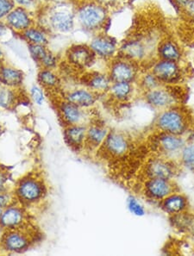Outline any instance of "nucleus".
<instances>
[{"label": "nucleus", "mask_w": 194, "mask_h": 256, "mask_svg": "<svg viewBox=\"0 0 194 256\" xmlns=\"http://www.w3.org/2000/svg\"><path fill=\"white\" fill-rule=\"evenodd\" d=\"M172 228L182 234L194 236V213L189 210L169 216Z\"/></svg>", "instance_id": "obj_17"}, {"label": "nucleus", "mask_w": 194, "mask_h": 256, "mask_svg": "<svg viewBox=\"0 0 194 256\" xmlns=\"http://www.w3.org/2000/svg\"><path fill=\"white\" fill-rule=\"evenodd\" d=\"M10 202V197L8 195H0V207L6 206Z\"/></svg>", "instance_id": "obj_42"}, {"label": "nucleus", "mask_w": 194, "mask_h": 256, "mask_svg": "<svg viewBox=\"0 0 194 256\" xmlns=\"http://www.w3.org/2000/svg\"><path fill=\"white\" fill-rule=\"evenodd\" d=\"M89 47L95 56L112 60L118 54V45L115 38L106 33H98L92 39Z\"/></svg>", "instance_id": "obj_9"}, {"label": "nucleus", "mask_w": 194, "mask_h": 256, "mask_svg": "<svg viewBox=\"0 0 194 256\" xmlns=\"http://www.w3.org/2000/svg\"><path fill=\"white\" fill-rule=\"evenodd\" d=\"M148 53V48L144 42L139 39H132L124 42L119 47L118 56L139 63L147 59Z\"/></svg>", "instance_id": "obj_11"}, {"label": "nucleus", "mask_w": 194, "mask_h": 256, "mask_svg": "<svg viewBox=\"0 0 194 256\" xmlns=\"http://www.w3.org/2000/svg\"><path fill=\"white\" fill-rule=\"evenodd\" d=\"M27 240L22 234L18 233L10 234L6 239V246L7 248L12 251H19L27 247Z\"/></svg>", "instance_id": "obj_27"}, {"label": "nucleus", "mask_w": 194, "mask_h": 256, "mask_svg": "<svg viewBox=\"0 0 194 256\" xmlns=\"http://www.w3.org/2000/svg\"><path fill=\"white\" fill-rule=\"evenodd\" d=\"M63 116L69 122H77L82 118V113L78 108V106L69 102L63 104L62 108Z\"/></svg>", "instance_id": "obj_28"}, {"label": "nucleus", "mask_w": 194, "mask_h": 256, "mask_svg": "<svg viewBox=\"0 0 194 256\" xmlns=\"http://www.w3.org/2000/svg\"><path fill=\"white\" fill-rule=\"evenodd\" d=\"M22 214L18 209L10 208L1 216V222L6 227H13L22 222Z\"/></svg>", "instance_id": "obj_26"}, {"label": "nucleus", "mask_w": 194, "mask_h": 256, "mask_svg": "<svg viewBox=\"0 0 194 256\" xmlns=\"http://www.w3.org/2000/svg\"><path fill=\"white\" fill-rule=\"evenodd\" d=\"M95 1L101 6H103L104 7H106L109 10L113 8H116L120 2V0H95Z\"/></svg>", "instance_id": "obj_39"}, {"label": "nucleus", "mask_w": 194, "mask_h": 256, "mask_svg": "<svg viewBox=\"0 0 194 256\" xmlns=\"http://www.w3.org/2000/svg\"><path fill=\"white\" fill-rule=\"evenodd\" d=\"M94 54L89 46L76 45L69 48L68 58L69 62L72 63L74 66L83 68L90 66L94 62Z\"/></svg>", "instance_id": "obj_16"}, {"label": "nucleus", "mask_w": 194, "mask_h": 256, "mask_svg": "<svg viewBox=\"0 0 194 256\" xmlns=\"http://www.w3.org/2000/svg\"><path fill=\"white\" fill-rule=\"evenodd\" d=\"M112 84V82L109 74H104L102 72L92 74L88 80V88L91 89L92 92L98 94L109 92Z\"/></svg>", "instance_id": "obj_18"}, {"label": "nucleus", "mask_w": 194, "mask_h": 256, "mask_svg": "<svg viewBox=\"0 0 194 256\" xmlns=\"http://www.w3.org/2000/svg\"><path fill=\"white\" fill-rule=\"evenodd\" d=\"M150 70L162 86H177L185 78V71L182 64L166 60L156 59Z\"/></svg>", "instance_id": "obj_4"}, {"label": "nucleus", "mask_w": 194, "mask_h": 256, "mask_svg": "<svg viewBox=\"0 0 194 256\" xmlns=\"http://www.w3.org/2000/svg\"><path fill=\"white\" fill-rule=\"evenodd\" d=\"M154 127L157 132L185 136L191 130L192 118L186 110L176 106L160 110L156 118Z\"/></svg>", "instance_id": "obj_1"}, {"label": "nucleus", "mask_w": 194, "mask_h": 256, "mask_svg": "<svg viewBox=\"0 0 194 256\" xmlns=\"http://www.w3.org/2000/svg\"><path fill=\"white\" fill-rule=\"evenodd\" d=\"M189 200L184 194L176 190L160 202V208L166 215L174 216L189 210Z\"/></svg>", "instance_id": "obj_13"}, {"label": "nucleus", "mask_w": 194, "mask_h": 256, "mask_svg": "<svg viewBox=\"0 0 194 256\" xmlns=\"http://www.w3.org/2000/svg\"><path fill=\"white\" fill-rule=\"evenodd\" d=\"M191 0H172L174 6L182 12L183 8L188 4Z\"/></svg>", "instance_id": "obj_41"}, {"label": "nucleus", "mask_w": 194, "mask_h": 256, "mask_svg": "<svg viewBox=\"0 0 194 256\" xmlns=\"http://www.w3.org/2000/svg\"><path fill=\"white\" fill-rule=\"evenodd\" d=\"M180 12L189 21H194V0H191Z\"/></svg>", "instance_id": "obj_38"}, {"label": "nucleus", "mask_w": 194, "mask_h": 256, "mask_svg": "<svg viewBox=\"0 0 194 256\" xmlns=\"http://www.w3.org/2000/svg\"><path fill=\"white\" fill-rule=\"evenodd\" d=\"M14 2L18 6L24 7V8H30L32 7L36 4V0H14Z\"/></svg>", "instance_id": "obj_40"}, {"label": "nucleus", "mask_w": 194, "mask_h": 256, "mask_svg": "<svg viewBox=\"0 0 194 256\" xmlns=\"http://www.w3.org/2000/svg\"><path fill=\"white\" fill-rule=\"evenodd\" d=\"M109 132L104 127L94 126L88 130V140L94 145H98L104 142Z\"/></svg>", "instance_id": "obj_29"}, {"label": "nucleus", "mask_w": 194, "mask_h": 256, "mask_svg": "<svg viewBox=\"0 0 194 256\" xmlns=\"http://www.w3.org/2000/svg\"><path fill=\"white\" fill-rule=\"evenodd\" d=\"M104 147L112 156H122L128 151L130 144L124 134L110 132L104 140Z\"/></svg>", "instance_id": "obj_15"}, {"label": "nucleus", "mask_w": 194, "mask_h": 256, "mask_svg": "<svg viewBox=\"0 0 194 256\" xmlns=\"http://www.w3.org/2000/svg\"><path fill=\"white\" fill-rule=\"evenodd\" d=\"M38 80L46 88H54L59 83V80L50 69H44L38 74Z\"/></svg>", "instance_id": "obj_30"}, {"label": "nucleus", "mask_w": 194, "mask_h": 256, "mask_svg": "<svg viewBox=\"0 0 194 256\" xmlns=\"http://www.w3.org/2000/svg\"><path fill=\"white\" fill-rule=\"evenodd\" d=\"M68 100L69 102L74 104L78 106L88 107L92 106L96 97L94 95V92L88 91V90H77L68 94Z\"/></svg>", "instance_id": "obj_21"}, {"label": "nucleus", "mask_w": 194, "mask_h": 256, "mask_svg": "<svg viewBox=\"0 0 194 256\" xmlns=\"http://www.w3.org/2000/svg\"><path fill=\"white\" fill-rule=\"evenodd\" d=\"M30 94H32V98H33L34 102L39 106H41L44 100V92H42L41 88H38L36 86H33Z\"/></svg>", "instance_id": "obj_36"}, {"label": "nucleus", "mask_w": 194, "mask_h": 256, "mask_svg": "<svg viewBox=\"0 0 194 256\" xmlns=\"http://www.w3.org/2000/svg\"><path fill=\"white\" fill-rule=\"evenodd\" d=\"M6 18L8 27L19 33L26 32L27 28L32 26L30 14L24 7H15Z\"/></svg>", "instance_id": "obj_14"}, {"label": "nucleus", "mask_w": 194, "mask_h": 256, "mask_svg": "<svg viewBox=\"0 0 194 256\" xmlns=\"http://www.w3.org/2000/svg\"><path fill=\"white\" fill-rule=\"evenodd\" d=\"M0 80L8 86H19L22 84L24 74L18 69L4 68L0 71Z\"/></svg>", "instance_id": "obj_22"}, {"label": "nucleus", "mask_w": 194, "mask_h": 256, "mask_svg": "<svg viewBox=\"0 0 194 256\" xmlns=\"http://www.w3.org/2000/svg\"><path fill=\"white\" fill-rule=\"evenodd\" d=\"M0 183H1V180H0Z\"/></svg>", "instance_id": "obj_46"}, {"label": "nucleus", "mask_w": 194, "mask_h": 256, "mask_svg": "<svg viewBox=\"0 0 194 256\" xmlns=\"http://www.w3.org/2000/svg\"><path fill=\"white\" fill-rule=\"evenodd\" d=\"M48 22L54 30L59 33H69L74 28V14L66 8L54 10L48 18Z\"/></svg>", "instance_id": "obj_10"}, {"label": "nucleus", "mask_w": 194, "mask_h": 256, "mask_svg": "<svg viewBox=\"0 0 194 256\" xmlns=\"http://www.w3.org/2000/svg\"><path fill=\"white\" fill-rule=\"evenodd\" d=\"M109 10L92 0L78 7L76 13L78 24L84 30L100 33L109 21Z\"/></svg>", "instance_id": "obj_2"}, {"label": "nucleus", "mask_w": 194, "mask_h": 256, "mask_svg": "<svg viewBox=\"0 0 194 256\" xmlns=\"http://www.w3.org/2000/svg\"><path fill=\"white\" fill-rule=\"evenodd\" d=\"M178 162L186 170L194 172V139H188L180 154Z\"/></svg>", "instance_id": "obj_23"}, {"label": "nucleus", "mask_w": 194, "mask_h": 256, "mask_svg": "<svg viewBox=\"0 0 194 256\" xmlns=\"http://www.w3.org/2000/svg\"><path fill=\"white\" fill-rule=\"evenodd\" d=\"M28 51L32 58L40 63L47 56L48 54L50 52L45 47V45L40 44H28Z\"/></svg>", "instance_id": "obj_32"}, {"label": "nucleus", "mask_w": 194, "mask_h": 256, "mask_svg": "<svg viewBox=\"0 0 194 256\" xmlns=\"http://www.w3.org/2000/svg\"><path fill=\"white\" fill-rule=\"evenodd\" d=\"M186 142L185 136L158 132L154 136L153 148L159 156L177 162Z\"/></svg>", "instance_id": "obj_3"}, {"label": "nucleus", "mask_w": 194, "mask_h": 256, "mask_svg": "<svg viewBox=\"0 0 194 256\" xmlns=\"http://www.w3.org/2000/svg\"><path fill=\"white\" fill-rule=\"evenodd\" d=\"M14 102V94L6 88H0V106L9 108Z\"/></svg>", "instance_id": "obj_34"}, {"label": "nucleus", "mask_w": 194, "mask_h": 256, "mask_svg": "<svg viewBox=\"0 0 194 256\" xmlns=\"http://www.w3.org/2000/svg\"><path fill=\"white\" fill-rule=\"evenodd\" d=\"M177 162L164 157H154L148 162L145 174L148 178H166L174 180L178 174Z\"/></svg>", "instance_id": "obj_7"}, {"label": "nucleus", "mask_w": 194, "mask_h": 256, "mask_svg": "<svg viewBox=\"0 0 194 256\" xmlns=\"http://www.w3.org/2000/svg\"><path fill=\"white\" fill-rule=\"evenodd\" d=\"M57 58L54 54L51 53L50 51L48 52L47 56L44 58V60L42 62L41 64L46 69H51L56 66Z\"/></svg>", "instance_id": "obj_37"}, {"label": "nucleus", "mask_w": 194, "mask_h": 256, "mask_svg": "<svg viewBox=\"0 0 194 256\" xmlns=\"http://www.w3.org/2000/svg\"><path fill=\"white\" fill-rule=\"evenodd\" d=\"M15 7L14 0H0V19L6 18Z\"/></svg>", "instance_id": "obj_35"}, {"label": "nucleus", "mask_w": 194, "mask_h": 256, "mask_svg": "<svg viewBox=\"0 0 194 256\" xmlns=\"http://www.w3.org/2000/svg\"><path fill=\"white\" fill-rule=\"evenodd\" d=\"M108 74L112 82H134L139 78L138 63L116 56L110 60Z\"/></svg>", "instance_id": "obj_5"}, {"label": "nucleus", "mask_w": 194, "mask_h": 256, "mask_svg": "<svg viewBox=\"0 0 194 256\" xmlns=\"http://www.w3.org/2000/svg\"><path fill=\"white\" fill-rule=\"evenodd\" d=\"M127 207H128L130 212L136 216H144L146 214V210L144 208V206L133 196L128 198Z\"/></svg>", "instance_id": "obj_33"}, {"label": "nucleus", "mask_w": 194, "mask_h": 256, "mask_svg": "<svg viewBox=\"0 0 194 256\" xmlns=\"http://www.w3.org/2000/svg\"><path fill=\"white\" fill-rule=\"evenodd\" d=\"M8 25L4 24V22H0V38L4 36L6 34L7 32H8Z\"/></svg>", "instance_id": "obj_43"}, {"label": "nucleus", "mask_w": 194, "mask_h": 256, "mask_svg": "<svg viewBox=\"0 0 194 256\" xmlns=\"http://www.w3.org/2000/svg\"><path fill=\"white\" fill-rule=\"evenodd\" d=\"M1 214H2V212H1V210H0V216H1Z\"/></svg>", "instance_id": "obj_45"}, {"label": "nucleus", "mask_w": 194, "mask_h": 256, "mask_svg": "<svg viewBox=\"0 0 194 256\" xmlns=\"http://www.w3.org/2000/svg\"><path fill=\"white\" fill-rule=\"evenodd\" d=\"M18 194L22 200L26 201H34L41 197L42 188L38 182L28 180L22 182L19 186Z\"/></svg>", "instance_id": "obj_20"}, {"label": "nucleus", "mask_w": 194, "mask_h": 256, "mask_svg": "<svg viewBox=\"0 0 194 256\" xmlns=\"http://www.w3.org/2000/svg\"><path fill=\"white\" fill-rule=\"evenodd\" d=\"M134 84L132 82H112L110 86V96L118 101H127L134 92Z\"/></svg>", "instance_id": "obj_19"}, {"label": "nucleus", "mask_w": 194, "mask_h": 256, "mask_svg": "<svg viewBox=\"0 0 194 256\" xmlns=\"http://www.w3.org/2000/svg\"><path fill=\"white\" fill-rule=\"evenodd\" d=\"M144 100L154 109L158 110L178 106V96L172 90V86H160L151 91L144 92Z\"/></svg>", "instance_id": "obj_6"}, {"label": "nucleus", "mask_w": 194, "mask_h": 256, "mask_svg": "<svg viewBox=\"0 0 194 256\" xmlns=\"http://www.w3.org/2000/svg\"><path fill=\"white\" fill-rule=\"evenodd\" d=\"M139 80V86L142 89V91L148 92L151 91L153 89L159 88L160 86H162L160 80H158L156 76L154 75L150 69L147 72H144L142 74L139 76L138 78Z\"/></svg>", "instance_id": "obj_25"}, {"label": "nucleus", "mask_w": 194, "mask_h": 256, "mask_svg": "<svg viewBox=\"0 0 194 256\" xmlns=\"http://www.w3.org/2000/svg\"><path fill=\"white\" fill-rule=\"evenodd\" d=\"M144 189L148 198L159 204L168 195L178 190L174 180L160 178H148Z\"/></svg>", "instance_id": "obj_8"}, {"label": "nucleus", "mask_w": 194, "mask_h": 256, "mask_svg": "<svg viewBox=\"0 0 194 256\" xmlns=\"http://www.w3.org/2000/svg\"><path fill=\"white\" fill-rule=\"evenodd\" d=\"M2 56H3V53H2V51H1V50H0V58L2 57Z\"/></svg>", "instance_id": "obj_44"}, {"label": "nucleus", "mask_w": 194, "mask_h": 256, "mask_svg": "<svg viewBox=\"0 0 194 256\" xmlns=\"http://www.w3.org/2000/svg\"><path fill=\"white\" fill-rule=\"evenodd\" d=\"M24 38L28 44H40V45H47L48 42L47 34H45L42 30L34 27H30L26 32H22Z\"/></svg>", "instance_id": "obj_24"}, {"label": "nucleus", "mask_w": 194, "mask_h": 256, "mask_svg": "<svg viewBox=\"0 0 194 256\" xmlns=\"http://www.w3.org/2000/svg\"><path fill=\"white\" fill-rule=\"evenodd\" d=\"M84 136V128L82 127H72L66 132V140L70 145H78Z\"/></svg>", "instance_id": "obj_31"}, {"label": "nucleus", "mask_w": 194, "mask_h": 256, "mask_svg": "<svg viewBox=\"0 0 194 256\" xmlns=\"http://www.w3.org/2000/svg\"><path fill=\"white\" fill-rule=\"evenodd\" d=\"M156 54L157 59L182 63L184 52L180 45L172 38H164L158 44Z\"/></svg>", "instance_id": "obj_12"}]
</instances>
